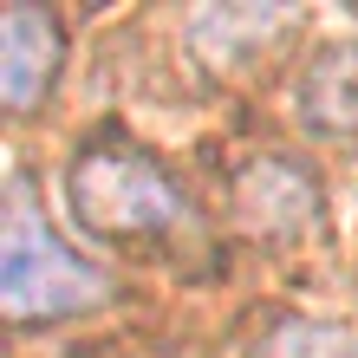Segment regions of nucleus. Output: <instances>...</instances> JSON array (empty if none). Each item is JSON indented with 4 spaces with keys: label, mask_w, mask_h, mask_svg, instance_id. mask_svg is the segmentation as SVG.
I'll use <instances>...</instances> for the list:
<instances>
[{
    "label": "nucleus",
    "mask_w": 358,
    "mask_h": 358,
    "mask_svg": "<svg viewBox=\"0 0 358 358\" xmlns=\"http://www.w3.org/2000/svg\"><path fill=\"white\" fill-rule=\"evenodd\" d=\"M235 208L248 228H261V235H293V228L313 222V208H320V182H313L293 157H248L235 170Z\"/></svg>",
    "instance_id": "4"
},
{
    "label": "nucleus",
    "mask_w": 358,
    "mask_h": 358,
    "mask_svg": "<svg viewBox=\"0 0 358 358\" xmlns=\"http://www.w3.org/2000/svg\"><path fill=\"white\" fill-rule=\"evenodd\" d=\"M59 59H66V33H59L52 13L39 7H7V20H0V98H7L13 117H27L39 98L52 92L59 78Z\"/></svg>",
    "instance_id": "3"
},
{
    "label": "nucleus",
    "mask_w": 358,
    "mask_h": 358,
    "mask_svg": "<svg viewBox=\"0 0 358 358\" xmlns=\"http://www.w3.org/2000/svg\"><path fill=\"white\" fill-rule=\"evenodd\" d=\"M267 358H358V339L339 326H306V320H293L280 326L267 339Z\"/></svg>",
    "instance_id": "7"
},
{
    "label": "nucleus",
    "mask_w": 358,
    "mask_h": 358,
    "mask_svg": "<svg viewBox=\"0 0 358 358\" xmlns=\"http://www.w3.org/2000/svg\"><path fill=\"white\" fill-rule=\"evenodd\" d=\"M293 20H300L293 7H202V13H189V46H196L202 66L241 72L255 52H267L273 33L293 27Z\"/></svg>",
    "instance_id": "5"
},
{
    "label": "nucleus",
    "mask_w": 358,
    "mask_h": 358,
    "mask_svg": "<svg viewBox=\"0 0 358 358\" xmlns=\"http://www.w3.org/2000/svg\"><path fill=\"white\" fill-rule=\"evenodd\" d=\"M104 293H111V280L52 235V222L33 202V182L13 176L7 182V235H0V313L13 326H39V320H66V313L98 306Z\"/></svg>",
    "instance_id": "2"
},
{
    "label": "nucleus",
    "mask_w": 358,
    "mask_h": 358,
    "mask_svg": "<svg viewBox=\"0 0 358 358\" xmlns=\"http://www.w3.org/2000/svg\"><path fill=\"white\" fill-rule=\"evenodd\" d=\"M300 124L313 137H358V39L313 52L300 72Z\"/></svg>",
    "instance_id": "6"
},
{
    "label": "nucleus",
    "mask_w": 358,
    "mask_h": 358,
    "mask_svg": "<svg viewBox=\"0 0 358 358\" xmlns=\"http://www.w3.org/2000/svg\"><path fill=\"white\" fill-rule=\"evenodd\" d=\"M66 202L98 241H157L182 222V189L131 137H92L66 163Z\"/></svg>",
    "instance_id": "1"
}]
</instances>
